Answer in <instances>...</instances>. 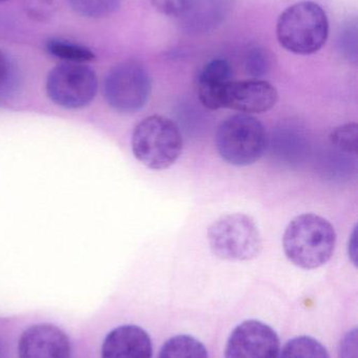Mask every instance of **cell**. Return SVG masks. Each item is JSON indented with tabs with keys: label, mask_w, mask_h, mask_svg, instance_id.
Wrapping results in <instances>:
<instances>
[{
	"label": "cell",
	"mask_w": 358,
	"mask_h": 358,
	"mask_svg": "<svg viewBox=\"0 0 358 358\" xmlns=\"http://www.w3.org/2000/svg\"><path fill=\"white\" fill-rule=\"evenodd\" d=\"M336 233L331 223L315 214H302L290 221L283 237L288 260L303 269H315L331 259Z\"/></svg>",
	"instance_id": "6da1fadb"
},
{
	"label": "cell",
	"mask_w": 358,
	"mask_h": 358,
	"mask_svg": "<svg viewBox=\"0 0 358 358\" xmlns=\"http://www.w3.org/2000/svg\"><path fill=\"white\" fill-rule=\"evenodd\" d=\"M329 35V21L325 10L315 1H301L288 6L277 19L280 44L296 55L319 52Z\"/></svg>",
	"instance_id": "7a4b0ae2"
},
{
	"label": "cell",
	"mask_w": 358,
	"mask_h": 358,
	"mask_svg": "<svg viewBox=\"0 0 358 358\" xmlns=\"http://www.w3.org/2000/svg\"><path fill=\"white\" fill-rule=\"evenodd\" d=\"M135 157L151 170L172 167L183 150L178 125L163 115H151L137 124L132 136Z\"/></svg>",
	"instance_id": "3957f363"
},
{
	"label": "cell",
	"mask_w": 358,
	"mask_h": 358,
	"mask_svg": "<svg viewBox=\"0 0 358 358\" xmlns=\"http://www.w3.org/2000/svg\"><path fill=\"white\" fill-rule=\"evenodd\" d=\"M267 145L264 125L250 115H231L216 130V150L229 165L246 167L256 163L264 155Z\"/></svg>",
	"instance_id": "277c9868"
},
{
	"label": "cell",
	"mask_w": 358,
	"mask_h": 358,
	"mask_svg": "<svg viewBox=\"0 0 358 358\" xmlns=\"http://www.w3.org/2000/svg\"><path fill=\"white\" fill-rule=\"evenodd\" d=\"M212 254L222 260L249 261L262 250V236L252 217L228 214L216 219L207 234Z\"/></svg>",
	"instance_id": "5b68a950"
},
{
	"label": "cell",
	"mask_w": 358,
	"mask_h": 358,
	"mask_svg": "<svg viewBox=\"0 0 358 358\" xmlns=\"http://www.w3.org/2000/svg\"><path fill=\"white\" fill-rule=\"evenodd\" d=\"M103 92L107 104L118 113H136L145 106L151 96V76L136 61L119 63L105 77Z\"/></svg>",
	"instance_id": "8992f818"
},
{
	"label": "cell",
	"mask_w": 358,
	"mask_h": 358,
	"mask_svg": "<svg viewBox=\"0 0 358 358\" xmlns=\"http://www.w3.org/2000/svg\"><path fill=\"white\" fill-rule=\"evenodd\" d=\"M46 94L55 104L65 109L88 106L98 90V79L90 67L83 63L64 62L48 73Z\"/></svg>",
	"instance_id": "52a82bcc"
},
{
	"label": "cell",
	"mask_w": 358,
	"mask_h": 358,
	"mask_svg": "<svg viewBox=\"0 0 358 358\" xmlns=\"http://www.w3.org/2000/svg\"><path fill=\"white\" fill-rule=\"evenodd\" d=\"M277 332L260 321L240 324L229 336L225 358H279Z\"/></svg>",
	"instance_id": "ba28073f"
},
{
	"label": "cell",
	"mask_w": 358,
	"mask_h": 358,
	"mask_svg": "<svg viewBox=\"0 0 358 358\" xmlns=\"http://www.w3.org/2000/svg\"><path fill=\"white\" fill-rule=\"evenodd\" d=\"M277 99V88L264 80L230 81L223 94V108H230L243 115L267 113L275 106Z\"/></svg>",
	"instance_id": "9c48e42d"
},
{
	"label": "cell",
	"mask_w": 358,
	"mask_h": 358,
	"mask_svg": "<svg viewBox=\"0 0 358 358\" xmlns=\"http://www.w3.org/2000/svg\"><path fill=\"white\" fill-rule=\"evenodd\" d=\"M18 358H71V343L60 328L37 324L27 328L18 342Z\"/></svg>",
	"instance_id": "30bf717a"
},
{
	"label": "cell",
	"mask_w": 358,
	"mask_h": 358,
	"mask_svg": "<svg viewBox=\"0 0 358 358\" xmlns=\"http://www.w3.org/2000/svg\"><path fill=\"white\" fill-rule=\"evenodd\" d=\"M153 344L142 328L124 325L111 330L101 348V358H151Z\"/></svg>",
	"instance_id": "8fae6325"
},
{
	"label": "cell",
	"mask_w": 358,
	"mask_h": 358,
	"mask_svg": "<svg viewBox=\"0 0 358 358\" xmlns=\"http://www.w3.org/2000/svg\"><path fill=\"white\" fill-rule=\"evenodd\" d=\"M233 0H189L178 20L188 34H206L218 29L226 20Z\"/></svg>",
	"instance_id": "7c38bea8"
},
{
	"label": "cell",
	"mask_w": 358,
	"mask_h": 358,
	"mask_svg": "<svg viewBox=\"0 0 358 358\" xmlns=\"http://www.w3.org/2000/svg\"><path fill=\"white\" fill-rule=\"evenodd\" d=\"M230 78L231 66L224 59H214L202 69L198 77V96L206 108H223V94Z\"/></svg>",
	"instance_id": "4fadbf2b"
},
{
	"label": "cell",
	"mask_w": 358,
	"mask_h": 358,
	"mask_svg": "<svg viewBox=\"0 0 358 358\" xmlns=\"http://www.w3.org/2000/svg\"><path fill=\"white\" fill-rule=\"evenodd\" d=\"M158 358H208V353L197 338L177 336L163 345Z\"/></svg>",
	"instance_id": "5bb4252c"
},
{
	"label": "cell",
	"mask_w": 358,
	"mask_h": 358,
	"mask_svg": "<svg viewBox=\"0 0 358 358\" xmlns=\"http://www.w3.org/2000/svg\"><path fill=\"white\" fill-rule=\"evenodd\" d=\"M46 48L48 54L65 62L83 63L84 64L96 58L90 48L69 40L59 39V38L48 39L46 43Z\"/></svg>",
	"instance_id": "9a60e30c"
},
{
	"label": "cell",
	"mask_w": 358,
	"mask_h": 358,
	"mask_svg": "<svg viewBox=\"0 0 358 358\" xmlns=\"http://www.w3.org/2000/svg\"><path fill=\"white\" fill-rule=\"evenodd\" d=\"M279 358H330V355L319 341L310 336H298L284 346Z\"/></svg>",
	"instance_id": "2e32d148"
},
{
	"label": "cell",
	"mask_w": 358,
	"mask_h": 358,
	"mask_svg": "<svg viewBox=\"0 0 358 358\" xmlns=\"http://www.w3.org/2000/svg\"><path fill=\"white\" fill-rule=\"evenodd\" d=\"M71 10L88 18H103L119 10L123 0H67Z\"/></svg>",
	"instance_id": "e0dca14e"
},
{
	"label": "cell",
	"mask_w": 358,
	"mask_h": 358,
	"mask_svg": "<svg viewBox=\"0 0 358 358\" xmlns=\"http://www.w3.org/2000/svg\"><path fill=\"white\" fill-rule=\"evenodd\" d=\"M332 145L347 153L357 155L358 148V125L348 123L334 128L330 134Z\"/></svg>",
	"instance_id": "ac0fdd59"
},
{
	"label": "cell",
	"mask_w": 358,
	"mask_h": 358,
	"mask_svg": "<svg viewBox=\"0 0 358 358\" xmlns=\"http://www.w3.org/2000/svg\"><path fill=\"white\" fill-rule=\"evenodd\" d=\"M271 66L270 55L268 50L261 46H252L245 56V69L248 75L254 79L268 73Z\"/></svg>",
	"instance_id": "d6986e66"
},
{
	"label": "cell",
	"mask_w": 358,
	"mask_h": 358,
	"mask_svg": "<svg viewBox=\"0 0 358 358\" xmlns=\"http://www.w3.org/2000/svg\"><path fill=\"white\" fill-rule=\"evenodd\" d=\"M357 27L355 22L345 25L338 34V50L348 60H357Z\"/></svg>",
	"instance_id": "ffe728a7"
},
{
	"label": "cell",
	"mask_w": 358,
	"mask_h": 358,
	"mask_svg": "<svg viewBox=\"0 0 358 358\" xmlns=\"http://www.w3.org/2000/svg\"><path fill=\"white\" fill-rule=\"evenodd\" d=\"M151 6L168 17H174L178 19L186 10L189 0H149Z\"/></svg>",
	"instance_id": "44dd1931"
},
{
	"label": "cell",
	"mask_w": 358,
	"mask_h": 358,
	"mask_svg": "<svg viewBox=\"0 0 358 358\" xmlns=\"http://www.w3.org/2000/svg\"><path fill=\"white\" fill-rule=\"evenodd\" d=\"M338 358H357V329L350 330L345 334L340 343Z\"/></svg>",
	"instance_id": "7402d4cb"
},
{
	"label": "cell",
	"mask_w": 358,
	"mask_h": 358,
	"mask_svg": "<svg viewBox=\"0 0 358 358\" xmlns=\"http://www.w3.org/2000/svg\"><path fill=\"white\" fill-rule=\"evenodd\" d=\"M54 8L53 0H29V14L35 18L44 19L48 17Z\"/></svg>",
	"instance_id": "603a6c76"
},
{
	"label": "cell",
	"mask_w": 358,
	"mask_h": 358,
	"mask_svg": "<svg viewBox=\"0 0 358 358\" xmlns=\"http://www.w3.org/2000/svg\"><path fill=\"white\" fill-rule=\"evenodd\" d=\"M348 252L350 260L352 261L353 264L357 266V227H355L351 234L350 239H349Z\"/></svg>",
	"instance_id": "cb8c5ba5"
},
{
	"label": "cell",
	"mask_w": 358,
	"mask_h": 358,
	"mask_svg": "<svg viewBox=\"0 0 358 358\" xmlns=\"http://www.w3.org/2000/svg\"><path fill=\"white\" fill-rule=\"evenodd\" d=\"M8 63L6 60V57L4 56V52L0 50V87L4 85L8 78Z\"/></svg>",
	"instance_id": "d4e9b609"
},
{
	"label": "cell",
	"mask_w": 358,
	"mask_h": 358,
	"mask_svg": "<svg viewBox=\"0 0 358 358\" xmlns=\"http://www.w3.org/2000/svg\"><path fill=\"white\" fill-rule=\"evenodd\" d=\"M4 1H8V0H0V3H1V2H4Z\"/></svg>",
	"instance_id": "484cf974"
}]
</instances>
